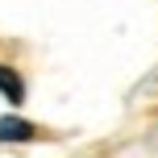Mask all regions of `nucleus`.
Listing matches in <instances>:
<instances>
[{"mask_svg": "<svg viewBox=\"0 0 158 158\" xmlns=\"http://www.w3.org/2000/svg\"><path fill=\"white\" fill-rule=\"evenodd\" d=\"M38 125L25 117H17V112H4L0 117V146H25V142H38Z\"/></svg>", "mask_w": 158, "mask_h": 158, "instance_id": "obj_1", "label": "nucleus"}, {"mask_svg": "<svg viewBox=\"0 0 158 158\" xmlns=\"http://www.w3.org/2000/svg\"><path fill=\"white\" fill-rule=\"evenodd\" d=\"M0 96L8 104H25V79L13 71V67H0Z\"/></svg>", "mask_w": 158, "mask_h": 158, "instance_id": "obj_2", "label": "nucleus"}]
</instances>
